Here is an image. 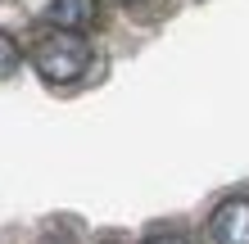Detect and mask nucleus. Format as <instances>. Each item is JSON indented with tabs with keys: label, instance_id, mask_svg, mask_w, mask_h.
<instances>
[{
	"label": "nucleus",
	"instance_id": "nucleus-1",
	"mask_svg": "<svg viewBox=\"0 0 249 244\" xmlns=\"http://www.w3.org/2000/svg\"><path fill=\"white\" fill-rule=\"evenodd\" d=\"M27 59H32V68H36L46 81L68 86V81H77L86 68H91V41H86L82 32H59V27H46V32L32 36Z\"/></svg>",
	"mask_w": 249,
	"mask_h": 244
},
{
	"label": "nucleus",
	"instance_id": "nucleus-2",
	"mask_svg": "<svg viewBox=\"0 0 249 244\" xmlns=\"http://www.w3.org/2000/svg\"><path fill=\"white\" fill-rule=\"evenodd\" d=\"M209 235L213 244H249V199L236 195V199H222L209 217Z\"/></svg>",
	"mask_w": 249,
	"mask_h": 244
},
{
	"label": "nucleus",
	"instance_id": "nucleus-3",
	"mask_svg": "<svg viewBox=\"0 0 249 244\" xmlns=\"http://www.w3.org/2000/svg\"><path fill=\"white\" fill-rule=\"evenodd\" d=\"M46 23L59 32H86L95 23V0H50Z\"/></svg>",
	"mask_w": 249,
	"mask_h": 244
},
{
	"label": "nucleus",
	"instance_id": "nucleus-4",
	"mask_svg": "<svg viewBox=\"0 0 249 244\" xmlns=\"http://www.w3.org/2000/svg\"><path fill=\"white\" fill-rule=\"evenodd\" d=\"M18 64H23L18 41H14L5 27H0V77H14V73H18Z\"/></svg>",
	"mask_w": 249,
	"mask_h": 244
},
{
	"label": "nucleus",
	"instance_id": "nucleus-5",
	"mask_svg": "<svg viewBox=\"0 0 249 244\" xmlns=\"http://www.w3.org/2000/svg\"><path fill=\"white\" fill-rule=\"evenodd\" d=\"M145 244H190V240H186V235H172V231H168V235H150Z\"/></svg>",
	"mask_w": 249,
	"mask_h": 244
},
{
	"label": "nucleus",
	"instance_id": "nucleus-6",
	"mask_svg": "<svg viewBox=\"0 0 249 244\" xmlns=\"http://www.w3.org/2000/svg\"><path fill=\"white\" fill-rule=\"evenodd\" d=\"M118 5H131V0H118Z\"/></svg>",
	"mask_w": 249,
	"mask_h": 244
}]
</instances>
